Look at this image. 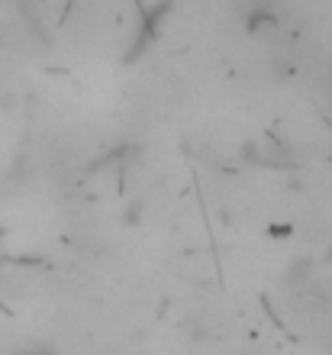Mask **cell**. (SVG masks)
I'll return each instance as SVG.
<instances>
[{
    "label": "cell",
    "instance_id": "1",
    "mask_svg": "<svg viewBox=\"0 0 332 355\" xmlns=\"http://www.w3.org/2000/svg\"><path fill=\"white\" fill-rule=\"evenodd\" d=\"M284 281H287V288L306 291L310 284H313V262H310V259H297V262H290Z\"/></svg>",
    "mask_w": 332,
    "mask_h": 355
},
{
    "label": "cell",
    "instance_id": "2",
    "mask_svg": "<svg viewBox=\"0 0 332 355\" xmlns=\"http://www.w3.org/2000/svg\"><path fill=\"white\" fill-rule=\"evenodd\" d=\"M142 216H146V200H130V204L123 207V223L126 226H139Z\"/></svg>",
    "mask_w": 332,
    "mask_h": 355
},
{
    "label": "cell",
    "instance_id": "3",
    "mask_svg": "<svg viewBox=\"0 0 332 355\" xmlns=\"http://www.w3.org/2000/svg\"><path fill=\"white\" fill-rule=\"evenodd\" d=\"M239 155H242V162H249V165H265V155H261L259 142H242Z\"/></svg>",
    "mask_w": 332,
    "mask_h": 355
}]
</instances>
